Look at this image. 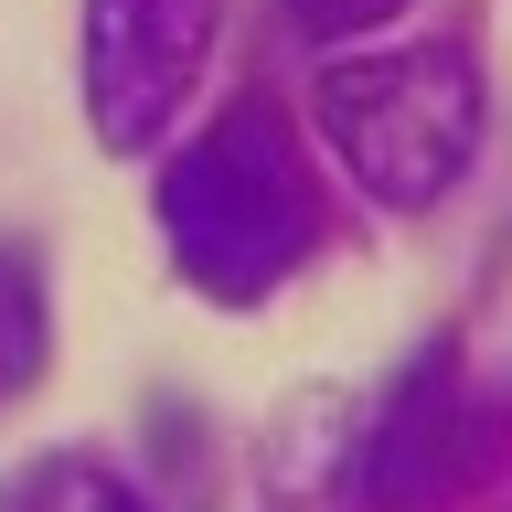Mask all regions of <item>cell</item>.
Instances as JSON below:
<instances>
[{
  "label": "cell",
  "mask_w": 512,
  "mask_h": 512,
  "mask_svg": "<svg viewBox=\"0 0 512 512\" xmlns=\"http://www.w3.org/2000/svg\"><path fill=\"white\" fill-rule=\"evenodd\" d=\"M150 214H160V235H171V267H182L203 299H224V310L288 288L310 267V246H320L310 150H299V128H288L267 96L224 107L203 139L171 150Z\"/></svg>",
  "instance_id": "1"
},
{
  "label": "cell",
  "mask_w": 512,
  "mask_h": 512,
  "mask_svg": "<svg viewBox=\"0 0 512 512\" xmlns=\"http://www.w3.org/2000/svg\"><path fill=\"white\" fill-rule=\"evenodd\" d=\"M320 139L384 214H427L470 182L491 96H480L470 43H384V54H342L310 86Z\"/></svg>",
  "instance_id": "2"
},
{
  "label": "cell",
  "mask_w": 512,
  "mask_h": 512,
  "mask_svg": "<svg viewBox=\"0 0 512 512\" xmlns=\"http://www.w3.org/2000/svg\"><path fill=\"white\" fill-rule=\"evenodd\" d=\"M224 0H86V128L107 150H160L214 75Z\"/></svg>",
  "instance_id": "3"
},
{
  "label": "cell",
  "mask_w": 512,
  "mask_h": 512,
  "mask_svg": "<svg viewBox=\"0 0 512 512\" xmlns=\"http://www.w3.org/2000/svg\"><path fill=\"white\" fill-rule=\"evenodd\" d=\"M480 416L470 395H459V352L427 342L395 374V395L374 406V427H363V448H352V480H363V512H438L459 480H470L480 459Z\"/></svg>",
  "instance_id": "4"
},
{
  "label": "cell",
  "mask_w": 512,
  "mask_h": 512,
  "mask_svg": "<svg viewBox=\"0 0 512 512\" xmlns=\"http://www.w3.org/2000/svg\"><path fill=\"white\" fill-rule=\"evenodd\" d=\"M0 512H160V502L128 470L86 459V448H54V459H32V470L0 480Z\"/></svg>",
  "instance_id": "5"
},
{
  "label": "cell",
  "mask_w": 512,
  "mask_h": 512,
  "mask_svg": "<svg viewBox=\"0 0 512 512\" xmlns=\"http://www.w3.org/2000/svg\"><path fill=\"white\" fill-rule=\"evenodd\" d=\"M43 352H54V310H43V267L0 246V406H11V395H32Z\"/></svg>",
  "instance_id": "6"
},
{
  "label": "cell",
  "mask_w": 512,
  "mask_h": 512,
  "mask_svg": "<svg viewBox=\"0 0 512 512\" xmlns=\"http://www.w3.org/2000/svg\"><path fill=\"white\" fill-rule=\"evenodd\" d=\"M278 11H288L299 43H363V32H384L406 0H278Z\"/></svg>",
  "instance_id": "7"
}]
</instances>
